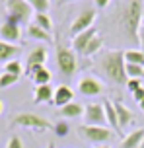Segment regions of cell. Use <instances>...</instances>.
Returning <instances> with one entry per match:
<instances>
[{"mask_svg":"<svg viewBox=\"0 0 144 148\" xmlns=\"http://www.w3.org/2000/svg\"><path fill=\"white\" fill-rule=\"evenodd\" d=\"M140 25H142V0H127L119 16V27L127 37L138 43Z\"/></svg>","mask_w":144,"mask_h":148,"instance_id":"cell-2","label":"cell"},{"mask_svg":"<svg viewBox=\"0 0 144 148\" xmlns=\"http://www.w3.org/2000/svg\"><path fill=\"white\" fill-rule=\"evenodd\" d=\"M55 97V90L51 88V84L47 86H37L35 94H33V101L35 103H47V101H53Z\"/></svg>","mask_w":144,"mask_h":148,"instance_id":"cell-20","label":"cell"},{"mask_svg":"<svg viewBox=\"0 0 144 148\" xmlns=\"http://www.w3.org/2000/svg\"><path fill=\"white\" fill-rule=\"evenodd\" d=\"M93 148H109L107 144H101V146H93Z\"/></svg>","mask_w":144,"mask_h":148,"instance_id":"cell-37","label":"cell"},{"mask_svg":"<svg viewBox=\"0 0 144 148\" xmlns=\"http://www.w3.org/2000/svg\"><path fill=\"white\" fill-rule=\"evenodd\" d=\"M51 78H53V74L49 68H41L35 74H31V80L35 86H47V84H51Z\"/></svg>","mask_w":144,"mask_h":148,"instance_id":"cell-21","label":"cell"},{"mask_svg":"<svg viewBox=\"0 0 144 148\" xmlns=\"http://www.w3.org/2000/svg\"><path fill=\"white\" fill-rule=\"evenodd\" d=\"M96 10H84L82 14L76 18L74 22H72V25H70V31H72V37L78 35V33H82V31L90 29V27H93V22H96Z\"/></svg>","mask_w":144,"mask_h":148,"instance_id":"cell-10","label":"cell"},{"mask_svg":"<svg viewBox=\"0 0 144 148\" xmlns=\"http://www.w3.org/2000/svg\"><path fill=\"white\" fill-rule=\"evenodd\" d=\"M140 148H144V140H142V144H140Z\"/></svg>","mask_w":144,"mask_h":148,"instance_id":"cell-40","label":"cell"},{"mask_svg":"<svg viewBox=\"0 0 144 148\" xmlns=\"http://www.w3.org/2000/svg\"><path fill=\"white\" fill-rule=\"evenodd\" d=\"M125 70H127V76L129 78H136V80H140V78H144V66H138V64H125Z\"/></svg>","mask_w":144,"mask_h":148,"instance_id":"cell-27","label":"cell"},{"mask_svg":"<svg viewBox=\"0 0 144 148\" xmlns=\"http://www.w3.org/2000/svg\"><path fill=\"white\" fill-rule=\"evenodd\" d=\"M53 131L57 133V136H66L68 131H70V127H68V123H66L64 119H61V121H57V123L53 125Z\"/></svg>","mask_w":144,"mask_h":148,"instance_id":"cell-29","label":"cell"},{"mask_svg":"<svg viewBox=\"0 0 144 148\" xmlns=\"http://www.w3.org/2000/svg\"><path fill=\"white\" fill-rule=\"evenodd\" d=\"M84 109H86V105H80V103L70 101L68 105L61 107V109H59V113H61V117L66 121V119H76V117H80V115H84Z\"/></svg>","mask_w":144,"mask_h":148,"instance_id":"cell-19","label":"cell"},{"mask_svg":"<svg viewBox=\"0 0 144 148\" xmlns=\"http://www.w3.org/2000/svg\"><path fill=\"white\" fill-rule=\"evenodd\" d=\"M4 72L14 74V76H22V74L25 72V68H23L22 60L14 59V60H10V62H6V64H4Z\"/></svg>","mask_w":144,"mask_h":148,"instance_id":"cell-23","label":"cell"},{"mask_svg":"<svg viewBox=\"0 0 144 148\" xmlns=\"http://www.w3.org/2000/svg\"><path fill=\"white\" fill-rule=\"evenodd\" d=\"M25 31H27V37H31V39H37V41H43V43H53V35L49 31L41 29L37 23H29Z\"/></svg>","mask_w":144,"mask_h":148,"instance_id":"cell-18","label":"cell"},{"mask_svg":"<svg viewBox=\"0 0 144 148\" xmlns=\"http://www.w3.org/2000/svg\"><path fill=\"white\" fill-rule=\"evenodd\" d=\"M138 105H140V109H142V113H144V99H142V101H140Z\"/></svg>","mask_w":144,"mask_h":148,"instance_id":"cell-35","label":"cell"},{"mask_svg":"<svg viewBox=\"0 0 144 148\" xmlns=\"http://www.w3.org/2000/svg\"><path fill=\"white\" fill-rule=\"evenodd\" d=\"M142 140H144V129H136V131L129 133L127 136H123L121 148H140Z\"/></svg>","mask_w":144,"mask_h":148,"instance_id":"cell-15","label":"cell"},{"mask_svg":"<svg viewBox=\"0 0 144 148\" xmlns=\"http://www.w3.org/2000/svg\"><path fill=\"white\" fill-rule=\"evenodd\" d=\"M84 121H86V125L105 127L107 119H105L103 103H88L86 105V109H84Z\"/></svg>","mask_w":144,"mask_h":148,"instance_id":"cell-8","label":"cell"},{"mask_svg":"<svg viewBox=\"0 0 144 148\" xmlns=\"http://www.w3.org/2000/svg\"><path fill=\"white\" fill-rule=\"evenodd\" d=\"M18 80H20V76H14V74L2 72V74H0V90H2V88H8V86H14Z\"/></svg>","mask_w":144,"mask_h":148,"instance_id":"cell-28","label":"cell"},{"mask_svg":"<svg viewBox=\"0 0 144 148\" xmlns=\"http://www.w3.org/2000/svg\"><path fill=\"white\" fill-rule=\"evenodd\" d=\"M113 103H115V111H117V119H119V127H121V131H123L125 127H129L132 123V113L121 101H113Z\"/></svg>","mask_w":144,"mask_h":148,"instance_id":"cell-17","label":"cell"},{"mask_svg":"<svg viewBox=\"0 0 144 148\" xmlns=\"http://www.w3.org/2000/svg\"><path fill=\"white\" fill-rule=\"evenodd\" d=\"M103 109H105V119H107V125H111V131L115 134H121L123 131L119 127V119H117V111H115V103L111 99H103Z\"/></svg>","mask_w":144,"mask_h":148,"instance_id":"cell-13","label":"cell"},{"mask_svg":"<svg viewBox=\"0 0 144 148\" xmlns=\"http://www.w3.org/2000/svg\"><path fill=\"white\" fill-rule=\"evenodd\" d=\"M125 62H129V64H138V66H144V51H136V49L125 51Z\"/></svg>","mask_w":144,"mask_h":148,"instance_id":"cell-22","label":"cell"},{"mask_svg":"<svg viewBox=\"0 0 144 148\" xmlns=\"http://www.w3.org/2000/svg\"><path fill=\"white\" fill-rule=\"evenodd\" d=\"M93 2H96V8H107L111 0H93Z\"/></svg>","mask_w":144,"mask_h":148,"instance_id":"cell-33","label":"cell"},{"mask_svg":"<svg viewBox=\"0 0 144 148\" xmlns=\"http://www.w3.org/2000/svg\"><path fill=\"white\" fill-rule=\"evenodd\" d=\"M96 35H98V29H96V27H90V29H86V31H82V33L74 35V37H72V51L84 55L86 47L90 45V41H91Z\"/></svg>","mask_w":144,"mask_h":148,"instance_id":"cell-12","label":"cell"},{"mask_svg":"<svg viewBox=\"0 0 144 148\" xmlns=\"http://www.w3.org/2000/svg\"><path fill=\"white\" fill-rule=\"evenodd\" d=\"M140 86H142V82L136 80V78H129V82H127V90H129L130 94H134V92H136Z\"/></svg>","mask_w":144,"mask_h":148,"instance_id":"cell-30","label":"cell"},{"mask_svg":"<svg viewBox=\"0 0 144 148\" xmlns=\"http://www.w3.org/2000/svg\"><path fill=\"white\" fill-rule=\"evenodd\" d=\"M6 148H23V142H22V138L20 136H10V140H8V146Z\"/></svg>","mask_w":144,"mask_h":148,"instance_id":"cell-31","label":"cell"},{"mask_svg":"<svg viewBox=\"0 0 144 148\" xmlns=\"http://www.w3.org/2000/svg\"><path fill=\"white\" fill-rule=\"evenodd\" d=\"M35 14H47L51 8V0H27Z\"/></svg>","mask_w":144,"mask_h":148,"instance_id":"cell-26","label":"cell"},{"mask_svg":"<svg viewBox=\"0 0 144 148\" xmlns=\"http://www.w3.org/2000/svg\"><path fill=\"white\" fill-rule=\"evenodd\" d=\"M2 109H4V103L0 101V115H2Z\"/></svg>","mask_w":144,"mask_h":148,"instance_id":"cell-36","label":"cell"},{"mask_svg":"<svg viewBox=\"0 0 144 148\" xmlns=\"http://www.w3.org/2000/svg\"><path fill=\"white\" fill-rule=\"evenodd\" d=\"M117 2H119V0H117Z\"/></svg>","mask_w":144,"mask_h":148,"instance_id":"cell-41","label":"cell"},{"mask_svg":"<svg viewBox=\"0 0 144 148\" xmlns=\"http://www.w3.org/2000/svg\"><path fill=\"white\" fill-rule=\"evenodd\" d=\"M103 84L99 78L96 76H82L78 80V92L82 96H88V97H93V96H101L103 94Z\"/></svg>","mask_w":144,"mask_h":148,"instance_id":"cell-9","label":"cell"},{"mask_svg":"<svg viewBox=\"0 0 144 148\" xmlns=\"http://www.w3.org/2000/svg\"><path fill=\"white\" fill-rule=\"evenodd\" d=\"M138 43H142V47H144V23L140 25V31H138Z\"/></svg>","mask_w":144,"mask_h":148,"instance_id":"cell-34","label":"cell"},{"mask_svg":"<svg viewBox=\"0 0 144 148\" xmlns=\"http://www.w3.org/2000/svg\"><path fill=\"white\" fill-rule=\"evenodd\" d=\"M57 66H59V72L62 76H74L76 70H78V59H76V53L68 47H62V45H57Z\"/></svg>","mask_w":144,"mask_h":148,"instance_id":"cell-4","label":"cell"},{"mask_svg":"<svg viewBox=\"0 0 144 148\" xmlns=\"http://www.w3.org/2000/svg\"><path fill=\"white\" fill-rule=\"evenodd\" d=\"M33 23H37L41 29H45V31H53V20H51V16H49V12L47 14H35V22Z\"/></svg>","mask_w":144,"mask_h":148,"instance_id":"cell-24","label":"cell"},{"mask_svg":"<svg viewBox=\"0 0 144 148\" xmlns=\"http://www.w3.org/2000/svg\"><path fill=\"white\" fill-rule=\"evenodd\" d=\"M4 8H6V22L23 25L27 23L33 16V8L29 6L27 0H4Z\"/></svg>","mask_w":144,"mask_h":148,"instance_id":"cell-3","label":"cell"},{"mask_svg":"<svg viewBox=\"0 0 144 148\" xmlns=\"http://www.w3.org/2000/svg\"><path fill=\"white\" fill-rule=\"evenodd\" d=\"M20 39H22V25L10 23V22L0 23V41L16 45V43H20Z\"/></svg>","mask_w":144,"mask_h":148,"instance_id":"cell-11","label":"cell"},{"mask_svg":"<svg viewBox=\"0 0 144 148\" xmlns=\"http://www.w3.org/2000/svg\"><path fill=\"white\" fill-rule=\"evenodd\" d=\"M132 97H134V101H136V103H140V101L144 99V86H140V88L132 94Z\"/></svg>","mask_w":144,"mask_h":148,"instance_id":"cell-32","label":"cell"},{"mask_svg":"<svg viewBox=\"0 0 144 148\" xmlns=\"http://www.w3.org/2000/svg\"><path fill=\"white\" fill-rule=\"evenodd\" d=\"M78 133L84 136V140L90 142V144H96V146H101L105 144L107 140H111L113 136V131L107 129V127H93V125H80L78 127Z\"/></svg>","mask_w":144,"mask_h":148,"instance_id":"cell-5","label":"cell"},{"mask_svg":"<svg viewBox=\"0 0 144 148\" xmlns=\"http://www.w3.org/2000/svg\"><path fill=\"white\" fill-rule=\"evenodd\" d=\"M12 127H25V129H35V131H47V129H53V125L41 115L35 113H22V115H16L12 119Z\"/></svg>","mask_w":144,"mask_h":148,"instance_id":"cell-6","label":"cell"},{"mask_svg":"<svg viewBox=\"0 0 144 148\" xmlns=\"http://www.w3.org/2000/svg\"><path fill=\"white\" fill-rule=\"evenodd\" d=\"M62 2H76V0H62Z\"/></svg>","mask_w":144,"mask_h":148,"instance_id":"cell-38","label":"cell"},{"mask_svg":"<svg viewBox=\"0 0 144 148\" xmlns=\"http://www.w3.org/2000/svg\"><path fill=\"white\" fill-rule=\"evenodd\" d=\"M45 62H47V49L45 47H35L33 51H29L27 59H25V74L31 76L37 70L45 68Z\"/></svg>","mask_w":144,"mask_h":148,"instance_id":"cell-7","label":"cell"},{"mask_svg":"<svg viewBox=\"0 0 144 148\" xmlns=\"http://www.w3.org/2000/svg\"><path fill=\"white\" fill-rule=\"evenodd\" d=\"M125 51H105L99 57V70L103 72L105 78L119 84V86H127L129 76L125 70Z\"/></svg>","mask_w":144,"mask_h":148,"instance_id":"cell-1","label":"cell"},{"mask_svg":"<svg viewBox=\"0 0 144 148\" xmlns=\"http://www.w3.org/2000/svg\"><path fill=\"white\" fill-rule=\"evenodd\" d=\"M47 148H55V146H53V144H49V146H47Z\"/></svg>","mask_w":144,"mask_h":148,"instance_id":"cell-39","label":"cell"},{"mask_svg":"<svg viewBox=\"0 0 144 148\" xmlns=\"http://www.w3.org/2000/svg\"><path fill=\"white\" fill-rule=\"evenodd\" d=\"M20 55V47L12 43H6V41H0V62H10L14 60L16 57Z\"/></svg>","mask_w":144,"mask_h":148,"instance_id":"cell-16","label":"cell"},{"mask_svg":"<svg viewBox=\"0 0 144 148\" xmlns=\"http://www.w3.org/2000/svg\"><path fill=\"white\" fill-rule=\"evenodd\" d=\"M101 47H103V39H101L99 35H96V37H93V39L90 41V45L86 47V51H84V57H93V55H96V53H98Z\"/></svg>","mask_w":144,"mask_h":148,"instance_id":"cell-25","label":"cell"},{"mask_svg":"<svg viewBox=\"0 0 144 148\" xmlns=\"http://www.w3.org/2000/svg\"><path fill=\"white\" fill-rule=\"evenodd\" d=\"M72 97H74V92H72V88H68V86H64V84H61V86H57L55 88V97H53V103L61 109V107H64V105H68L70 101H72Z\"/></svg>","mask_w":144,"mask_h":148,"instance_id":"cell-14","label":"cell"}]
</instances>
